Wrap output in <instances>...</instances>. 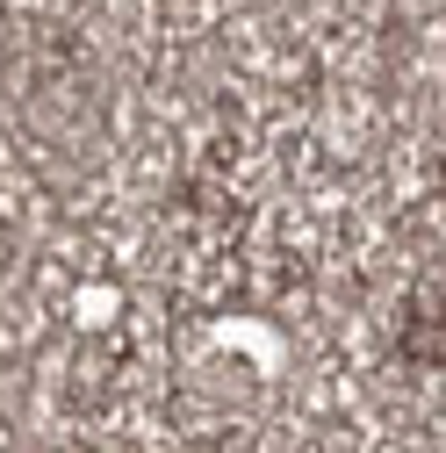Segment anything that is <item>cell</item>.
I'll list each match as a JSON object with an SVG mask.
<instances>
[{
    "mask_svg": "<svg viewBox=\"0 0 446 453\" xmlns=\"http://www.w3.org/2000/svg\"><path fill=\"white\" fill-rule=\"evenodd\" d=\"M404 360H411V367H446V296H439V288H418V296H411Z\"/></svg>",
    "mask_w": 446,
    "mask_h": 453,
    "instance_id": "1",
    "label": "cell"
}]
</instances>
